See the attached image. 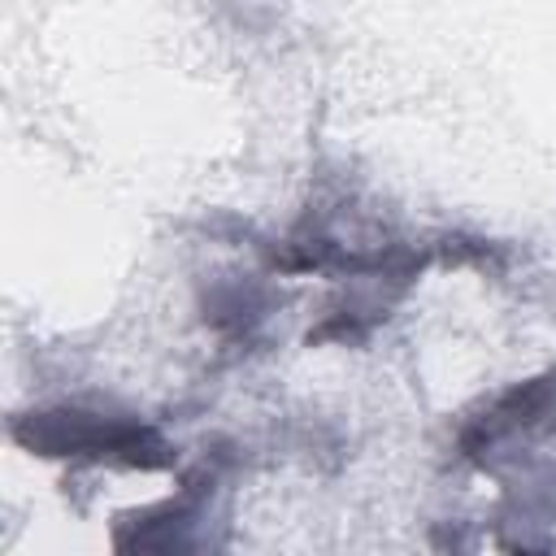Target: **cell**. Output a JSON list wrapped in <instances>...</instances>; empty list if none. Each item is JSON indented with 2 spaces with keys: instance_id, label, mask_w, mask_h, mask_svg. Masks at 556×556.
Segmentation results:
<instances>
[{
  "instance_id": "1",
  "label": "cell",
  "mask_w": 556,
  "mask_h": 556,
  "mask_svg": "<svg viewBox=\"0 0 556 556\" xmlns=\"http://www.w3.org/2000/svg\"><path fill=\"white\" fill-rule=\"evenodd\" d=\"M13 439L26 443L30 452L43 456H117L126 465H143L156 469L169 460L165 443L143 430V426H122V421H104L91 413H30L26 421L13 426Z\"/></svg>"
}]
</instances>
